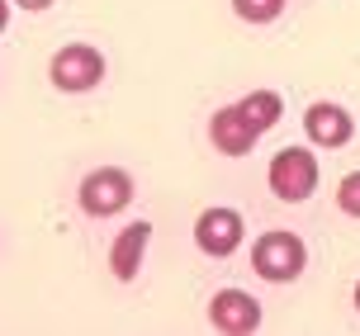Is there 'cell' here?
Instances as JSON below:
<instances>
[{"label": "cell", "mask_w": 360, "mask_h": 336, "mask_svg": "<svg viewBox=\"0 0 360 336\" xmlns=\"http://www.w3.org/2000/svg\"><path fill=\"white\" fill-rule=\"evenodd\" d=\"M270 190L285 199V204H304L318 190V157L308 147H280L270 157Z\"/></svg>", "instance_id": "cell-1"}, {"label": "cell", "mask_w": 360, "mask_h": 336, "mask_svg": "<svg viewBox=\"0 0 360 336\" xmlns=\"http://www.w3.org/2000/svg\"><path fill=\"white\" fill-rule=\"evenodd\" d=\"M304 261H308V251H304V242H299L294 232H266V237L256 242V251H252V270L261 275V280H270V284L299 280V275H304Z\"/></svg>", "instance_id": "cell-2"}, {"label": "cell", "mask_w": 360, "mask_h": 336, "mask_svg": "<svg viewBox=\"0 0 360 336\" xmlns=\"http://www.w3.org/2000/svg\"><path fill=\"white\" fill-rule=\"evenodd\" d=\"M48 76H53L57 90L81 95V90H90V86H100V81H105V53H100V48H90V43H67V48H57V53H53Z\"/></svg>", "instance_id": "cell-3"}, {"label": "cell", "mask_w": 360, "mask_h": 336, "mask_svg": "<svg viewBox=\"0 0 360 336\" xmlns=\"http://www.w3.org/2000/svg\"><path fill=\"white\" fill-rule=\"evenodd\" d=\"M76 195H81V209H86L90 218H114L119 209L133 204V176L119 171V166H100V171H90V176L81 180Z\"/></svg>", "instance_id": "cell-4"}, {"label": "cell", "mask_w": 360, "mask_h": 336, "mask_svg": "<svg viewBox=\"0 0 360 336\" xmlns=\"http://www.w3.org/2000/svg\"><path fill=\"white\" fill-rule=\"evenodd\" d=\"M195 242L204 256H233L237 247H242V213L237 209H204L199 213V223H195Z\"/></svg>", "instance_id": "cell-5"}, {"label": "cell", "mask_w": 360, "mask_h": 336, "mask_svg": "<svg viewBox=\"0 0 360 336\" xmlns=\"http://www.w3.org/2000/svg\"><path fill=\"white\" fill-rule=\"evenodd\" d=\"M209 138H214V147L223 152V157H247L261 133H256L252 119L242 114V105H228V109H218L214 119H209Z\"/></svg>", "instance_id": "cell-6"}, {"label": "cell", "mask_w": 360, "mask_h": 336, "mask_svg": "<svg viewBox=\"0 0 360 336\" xmlns=\"http://www.w3.org/2000/svg\"><path fill=\"white\" fill-rule=\"evenodd\" d=\"M209 322L218 332H256L261 327V303L242 289H218L209 303Z\"/></svg>", "instance_id": "cell-7"}, {"label": "cell", "mask_w": 360, "mask_h": 336, "mask_svg": "<svg viewBox=\"0 0 360 336\" xmlns=\"http://www.w3.org/2000/svg\"><path fill=\"white\" fill-rule=\"evenodd\" d=\"M304 128H308V138L318 142V147H346V142H351V133H356L351 114H346L342 105H332V100H318V105H308Z\"/></svg>", "instance_id": "cell-8"}, {"label": "cell", "mask_w": 360, "mask_h": 336, "mask_svg": "<svg viewBox=\"0 0 360 336\" xmlns=\"http://www.w3.org/2000/svg\"><path fill=\"white\" fill-rule=\"evenodd\" d=\"M147 242H152V223H128L119 237H114V247H109V270L119 275V280H133L138 275V266H143V251Z\"/></svg>", "instance_id": "cell-9"}, {"label": "cell", "mask_w": 360, "mask_h": 336, "mask_svg": "<svg viewBox=\"0 0 360 336\" xmlns=\"http://www.w3.org/2000/svg\"><path fill=\"white\" fill-rule=\"evenodd\" d=\"M242 114L252 119V128H256V133H266V128H275V124H280L285 105H280V95H275V90H256V95H247V100H242Z\"/></svg>", "instance_id": "cell-10"}, {"label": "cell", "mask_w": 360, "mask_h": 336, "mask_svg": "<svg viewBox=\"0 0 360 336\" xmlns=\"http://www.w3.org/2000/svg\"><path fill=\"white\" fill-rule=\"evenodd\" d=\"M289 0H233L237 19H247V24H270V19H280Z\"/></svg>", "instance_id": "cell-11"}, {"label": "cell", "mask_w": 360, "mask_h": 336, "mask_svg": "<svg viewBox=\"0 0 360 336\" xmlns=\"http://www.w3.org/2000/svg\"><path fill=\"white\" fill-rule=\"evenodd\" d=\"M337 209L351 213V218H360V171H351V176L337 185Z\"/></svg>", "instance_id": "cell-12"}, {"label": "cell", "mask_w": 360, "mask_h": 336, "mask_svg": "<svg viewBox=\"0 0 360 336\" xmlns=\"http://www.w3.org/2000/svg\"><path fill=\"white\" fill-rule=\"evenodd\" d=\"M15 5H24V10H48L53 0H15Z\"/></svg>", "instance_id": "cell-13"}, {"label": "cell", "mask_w": 360, "mask_h": 336, "mask_svg": "<svg viewBox=\"0 0 360 336\" xmlns=\"http://www.w3.org/2000/svg\"><path fill=\"white\" fill-rule=\"evenodd\" d=\"M5 24H10V5L0 0V34H5Z\"/></svg>", "instance_id": "cell-14"}, {"label": "cell", "mask_w": 360, "mask_h": 336, "mask_svg": "<svg viewBox=\"0 0 360 336\" xmlns=\"http://www.w3.org/2000/svg\"><path fill=\"white\" fill-rule=\"evenodd\" d=\"M356 308H360V284H356Z\"/></svg>", "instance_id": "cell-15"}]
</instances>
